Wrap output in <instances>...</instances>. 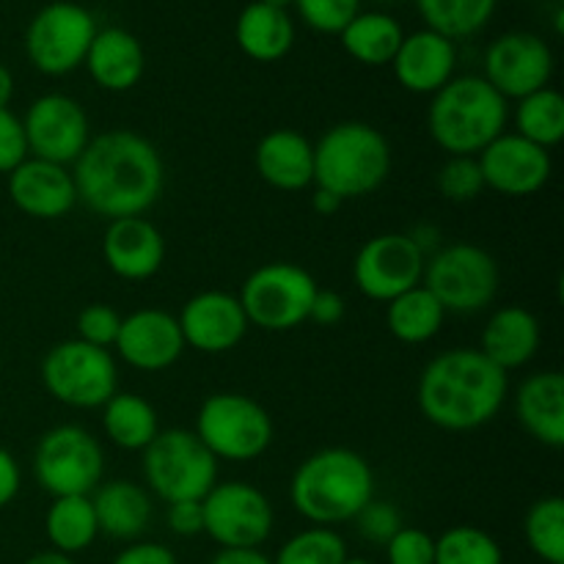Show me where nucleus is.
I'll use <instances>...</instances> for the list:
<instances>
[{"label": "nucleus", "instance_id": "obj_1", "mask_svg": "<svg viewBox=\"0 0 564 564\" xmlns=\"http://www.w3.org/2000/svg\"><path fill=\"white\" fill-rule=\"evenodd\" d=\"M77 202L108 220L135 218L158 204L165 185L158 147L132 130H108L91 138L72 165Z\"/></svg>", "mask_w": 564, "mask_h": 564}, {"label": "nucleus", "instance_id": "obj_2", "mask_svg": "<svg viewBox=\"0 0 564 564\" xmlns=\"http://www.w3.org/2000/svg\"><path fill=\"white\" fill-rule=\"evenodd\" d=\"M510 394L505 369L490 364L477 347L438 352L419 378V411L430 424L449 433L479 430L499 416Z\"/></svg>", "mask_w": 564, "mask_h": 564}, {"label": "nucleus", "instance_id": "obj_3", "mask_svg": "<svg viewBox=\"0 0 564 564\" xmlns=\"http://www.w3.org/2000/svg\"><path fill=\"white\" fill-rule=\"evenodd\" d=\"M375 499L372 466L358 452L330 446L308 455L295 468L290 482V501L312 527L356 521L358 512Z\"/></svg>", "mask_w": 564, "mask_h": 564}, {"label": "nucleus", "instance_id": "obj_4", "mask_svg": "<svg viewBox=\"0 0 564 564\" xmlns=\"http://www.w3.org/2000/svg\"><path fill=\"white\" fill-rule=\"evenodd\" d=\"M510 121V102L482 75L452 77L427 108L430 138L449 158H477Z\"/></svg>", "mask_w": 564, "mask_h": 564}, {"label": "nucleus", "instance_id": "obj_5", "mask_svg": "<svg viewBox=\"0 0 564 564\" xmlns=\"http://www.w3.org/2000/svg\"><path fill=\"white\" fill-rule=\"evenodd\" d=\"M391 174V147L378 127L341 121L314 143V185L341 202L378 191Z\"/></svg>", "mask_w": 564, "mask_h": 564}, {"label": "nucleus", "instance_id": "obj_6", "mask_svg": "<svg viewBox=\"0 0 564 564\" xmlns=\"http://www.w3.org/2000/svg\"><path fill=\"white\" fill-rule=\"evenodd\" d=\"M141 455L149 490L165 505L202 501L218 482V460L191 430H160Z\"/></svg>", "mask_w": 564, "mask_h": 564}, {"label": "nucleus", "instance_id": "obj_7", "mask_svg": "<svg viewBox=\"0 0 564 564\" xmlns=\"http://www.w3.org/2000/svg\"><path fill=\"white\" fill-rule=\"evenodd\" d=\"M422 286L446 314L485 312L499 295V262L474 242L444 246L424 262Z\"/></svg>", "mask_w": 564, "mask_h": 564}, {"label": "nucleus", "instance_id": "obj_8", "mask_svg": "<svg viewBox=\"0 0 564 564\" xmlns=\"http://www.w3.org/2000/svg\"><path fill=\"white\" fill-rule=\"evenodd\" d=\"M196 438L215 460L251 463L273 444V419L248 394L218 391L198 408Z\"/></svg>", "mask_w": 564, "mask_h": 564}, {"label": "nucleus", "instance_id": "obj_9", "mask_svg": "<svg viewBox=\"0 0 564 564\" xmlns=\"http://www.w3.org/2000/svg\"><path fill=\"white\" fill-rule=\"evenodd\" d=\"M317 290L314 275L301 264L268 262L248 275L237 297L248 325L281 334L306 323Z\"/></svg>", "mask_w": 564, "mask_h": 564}, {"label": "nucleus", "instance_id": "obj_10", "mask_svg": "<svg viewBox=\"0 0 564 564\" xmlns=\"http://www.w3.org/2000/svg\"><path fill=\"white\" fill-rule=\"evenodd\" d=\"M42 383L61 405L102 408L119 391V367L110 350L80 339H66L50 347L42 361Z\"/></svg>", "mask_w": 564, "mask_h": 564}, {"label": "nucleus", "instance_id": "obj_11", "mask_svg": "<svg viewBox=\"0 0 564 564\" xmlns=\"http://www.w3.org/2000/svg\"><path fill=\"white\" fill-rule=\"evenodd\" d=\"M99 25L86 6L55 0L42 6L25 28V55L42 75L64 77L83 66Z\"/></svg>", "mask_w": 564, "mask_h": 564}, {"label": "nucleus", "instance_id": "obj_12", "mask_svg": "<svg viewBox=\"0 0 564 564\" xmlns=\"http://www.w3.org/2000/svg\"><path fill=\"white\" fill-rule=\"evenodd\" d=\"M36 482L53 499L61 496H91L102 482L105 452L88 430L77 424H61L39 438L33 452Z\"/></svg>", "mask_w": 564, "mask_h": 564}, {"label": "nucleus", "instance_id": "obj_13", "mask_svg": "<svg viewBox=\"0 0 564 564\" xmlns=\"http://www.w3.org/2000/svg\"><path fill=\"white\" fill-rule=\"evenodd\" d=\"M204 534L220 549H259L273 532V505L268 496L242 479L215 482L202 499Z\"/></svg>", "mask_w": 564, "mask_h": 564}, {"label": "nucleus", "instance_id": "obj_14", "mask_svg": "<svg viewBox=\"0 0 564 564\" xmlns=\"http://www.w3.org/2000/svg\"><path fill=\"white\" fill-rule=\"evenodd\" d=\"M424 257L416 242L402 231L378 235L358 248L352 259V281L369 301L389 303L422 284Z\"/></svg>", "mask_w": 564, "mask_h": 564}, {"label": "nucleus", "instance_id": "obj_15", "mask_svg": "<svg viewBox=\"0 0 564 564\" xmlns=\"http://www.w3.org/2000/svg\"><path fill=\"white\" fill-rule=\"evenodd\" d=\"M22 130H25L28 154L66 169L75 165L91 141L86 110L66 94H44L33 99L22 116Z\"/></svg>", "mask_w": 564, "mask_h": 564}, {"label": "nucleus", "instance_id": "obj_16", "mask_svg": "<svg viewBox=\"0 0 564 564\" xmlns=\"http://www.w3.org/2000/svg\"><path fill=\"white\" fill-rule=\"evenodd\" d=\"M485 80L505 99H523L554 77V53L532 31H507L485 50Z\"/></svg>", "mask_w": 564, "mask_h": 564}, {"label": "nucleus", "instance_id": "obj_17", "mask_svg": "<svg viewBox=\"0 0 564 564\" xmlns=\"http://www.w3.org/2000/svg\"><path fill=\"white\" fill-rule=\"evenodd\" d=\"M485 187L507 198H527L543 191L554 174L549 149L527 141L518 132H501L477 154Z\"/></svg>", "mask_w": 564, "mask_h": 564}, {"label": "nucleus", "instance_id": "obj_18", "mask_svg": "<svg viewBox=\"0 0 564 564\" xmlns=\"http://www.w3.org/2000/svg\"><path fill=\"white\" fill-rule=\"evenodd\" d=\"M176 323H180L185 347L207 352V356L235 350L248 334V317L240 306V297L220 290L193 295L182 306Z\"/></svg>", "mask_w": 564, "mask_h": 564}, {"label": "nucleus", "instance_id": "obj_19", "mask_svg": "<svg viewBox=\"0 0 564 564\" xmlns=\"http://www.w3.org/2000/svg\"><path fill=\"white\" fill-rule=\"evenodd\" d=\"M113 350L127 367L141 372H163L180 361L185 352V339L174 314L163 308H141L121 317Z\"/></svg>", "mask_w": 564, "mask_h": 564}, {"label": "nucleus", "instance_id": "obj_20", "mask_svg": "<svg viewBox=\"0 0 564 564\" xmlns=\"http://www.w3.org/2000/svg\"><path fill=\"white\" fill-rule=\"evenodd\" d=\"M9 198L28 218L55 220L75 209L77 187L66 165L28 158L9 174Z\"/></svg>", "mask_w": 564, "mask_h": 564}, {"label": "nucleus", "instance_id": "obj_21", "mask_svg": "<svg viewBox=\"0 0 564 564\" xmlns=\"http://www.w3.org/2000/svg\"><path fill=\"white\" fill-rule=\"evenodd\" d=\"M102 257L110 273L124 281H147L163 268L165 240L143 215L110 220L102 237Z\"/></svg>", "mask_w": 564, "mask_h": 564}, {"label": "nucleus", "instance_id": "obj_22", "mask_svg": "<svg viewBox=\"0 0 564 564\" xmlns=\"http://www.w3.org/2000/svg\"><path fill=\"white\" fill-rule=\"evenodd\" d=\"M455 66L457 44L430 28L405 33L394 61H391L397 83L405 91L430 94V97L455 77Z\"/></svg>", "mask_w": 564, "mask_h": 564}, {"label": "nucleus", "instance_id": "obj_23", "mask_svg": "<svg viewBox=\"0 0 564 564\" xmlns=\"http://www.w3.org/2000/svg\"><path fill=\"white\" fill-rule=\"evenodd\" d=\"M83 66L102 91H130L147 72V50H143L141 39L127 28H99Z\"/></svg>", "mask_w": 564, "mask_h": 564}, {"label": "nucleus", "instance_id": "obj_24", "mask_svg": "<svg viewBox=\"0 0 564 564\" xmlns=\"http://www.w3.org/2000/svg\"><path fill=\"white\" fill-rule=\"evenodd\" d=\"M257 174L270 187L284 193L306 191L314 185V143L297 130H270L253 152Z\"/></svg>", "mask_w": 564, "mask_h": 564}, {"label": "nucleus", "instance_id": "obj_25", "mask_svg": "<svg viewBox=\"0 0 564 564\" xmlns=\"http://www.w3.org/2000/svg\"><path fill=\"white\" fill-rule=\"evenodd\" d=\"M521 427L551 449L564 446V378L556 369L529 375L516 394Z\"/></svg>", "mask_w": 564, "mask_h": 564}, {"label": "nucleus", "instance_id": "obj_26", "mask_svg": "<svg viewBox=\"0 0 564 564\" xmlns=\"http://www.w3.org/2000/svg\"><path fill=\"white\" fill-rule=\"evenodd\" d=\"M540 339V319L529 308L505 306L485 323L479 352L510 375L512 369L527 367L538 356Z\"/></svg>", "mask_w": 564, "mask_h": 564}, {"label": "nucleus", "instance_id": "obj_27", "mask_svg": "<svg viewBox=\"0 0 564 564\" xmlns=\"http://www.w3.org/2000/svg\"><path fill=\"white\" fill-rule=\"evenodd\" d=\"M97 516L99 534L113 540H138L152 523V499L147 488L130 479H110L88 496Z\"/></svg>", "mask_w": 564, "mask_h": 564}, {"label": "nucleus", "instance_id": "obj_28", "mask_svg": "<svg viewBox=\"0 0 564 564\" xmlns=\"http://www.w3.org/2000/svg\"><path fill=\"white\" fill-rule=\"evenodd\" d=\"M235 42L257 64H273L295 44V22L290 11L251 0L235 22Z\"/></svg>", "mask_w": 564, "mask_h": 564}, {"label": "nucleus", "instance_id": "obj_29", "mask_svg": "<svg viewBox=\"0 0 564 564\" xmlns=\"http://www.w3.org/2000/svg\"><path fill=\"white\" fill-rule=\"evenodd\" d=\"M341 47L364 66H386L394 61L405 31L389 11H358L339 33Z\"/></svg>", "mask_w": 564, "mask_h": 564}, {"label": "nucleus", "instance_id": "obj_30", "mask_svg": "<svg viewBox=\"0 0 564 564\" xmlns=\"http://www.w3.org/2000/svg\"><path fill=\"white\" fill-rule=\"evenodd\" d=\"M102 430L113 446L124 452H143L160 433L152 402L132 391H116L102 405Z\"/></svg>", "mask_w": 564, "mask_h": 564}, {"label": "nucleus", "instance_id": "obj_31", "mask_svg": "<svg viewBox=\"0 0 564 564\" xmlns=\"http://www.w3.org/2000/svg\"><path fill=\"white\" fill-rule=\"evenodd\" d=\"M446 312L422 284L386 303V325L402 345H424L444 328Z\"/></svg>", "mask_w": 564, "mask_h": 564}, {"label": "nucleus", "instance_id": "obj_32", "mask_svg": "<svg viewBox=\"0 0 564 564\" xmlns=\"http://www.w3.org/2000/svg\"><path fill=\"white\" fill-rule=\"evenodd\" d=\"M44 532H47L53 551H58V554L75 556L91 549L94 540L99 538L91 499L88 496H61V499H53L47 518H44Z\"/></svg>", "mask_w": 564, "mask_h": 564}, {"label": "nucleus", "instance_id": "obj_33", "mask_svg": "<svg viewBox=\"0 0 564 564\" xmlns=\"http://www.w3.org/2000/svg\"><path fill=\"white\" fill-rule=\"evenodd\" d=\"M496 6L499 0H416L424 25L455 44L482 31L494 20Z\"/></svg>", "mask_w": 564, "mask_h": 564}, {"label": "nucleus", "instance_id": "obj_34", "mask_svg": "<svg viewBox=\"0 0 564 564\" xmlns=\"http://www.w3.org/2000/svg\"><path fill=\"white\" fill-rule=\"evenodd\" d=\"M516 132L538 147L551 149L564 138V97L545 86L529 97L518 99Z\"/></svg>", "mask_w": 564, "mask_h": 564}, {"label": "nucleus", "instance_id": "obj_35", "mask_svg": "<svg viewBox=\"0 0 564 564\" xmlns=\"http://www.w3.org/2000/svg\"><path fill=\"white\" fill-rule=\"evenodd\" d=\"M523 534L532 554L545 564H564V499L543 496L534 501L523 521Z\"/></svg>", "mask_w": 564, "mask_h": 564}, {"label": "nucleus", "instance_id": "obj_36", "mask_svg": "<svg viewBox=\"0 0 564 564\" xmlns=\"http://www.w3.org/2000/svg\"><path fill=\"white\" fill-rule=\"evenodd\" d=\"M347 560V543L336 529L308 527L281 545L273 564H345Z\"/></svg>", "mask_w": 564, "mask_h": 564}, {"label": "nucleus", "instance_id": "obj_37", "mask_svg": "<svg viewBox=\"0 0 564 564\" xmlns=\"http://www.w3.org/2000/svg\"><path fill=\"white\" fill-rule=\"evenodd\" d=\"M435 564H505V554L482 529L452 527L435 540Z\"/></svg>", "mask_w": 564, "mask_h": 564}, {"label": "nucleus", "instance_id": "obj_38", "mask_svg": "<svg viewBox=\"0 0 564 564\" xmlns=\"http://www.w3.org/2000/svg\"><path fill=\"white\" fill-rule=\"evenodd\" d=\"M435 185H438V193L446 202L468 204L479 198L485 191V180L477 158H449L441 165Z\"/></svg>", "mask_w": 564, "mask_h": 564}, {"label": "nucleus", "instance_id": "obj_39", "mask_svg": "<svg viewBox=\"0 0 564 564\" xmlns=\"http://www.w3.org/2000/svg\"><path fill=\"white\" fill-rule=\"evenodd\" d=\"M312 31L339 36L347 22L361 11V0H295L292 3Z\"/></svg>", "mask_w": 564, "mask_h": 564}, {"label": "nucleus", "instance_id": "obj_40", "mask_svg": "<svg viewBox=\"0 0 564 564\" xmlns=\"http://www.w3.org/2000/svg\"><path fill=\"white\" fill-rule=\"evenodd\" d=\"M121 314L108 303H91L77 314V339L91 347L110 350L119 339Z\"/></svg>", "mask_w": 564, "mask_h": 564}, {"label": "nucleus", "instance_id": "obj_41", "mask_svg": "<svg viewBox=\"0 0 564 564\" xmlns=\"http://www.w3.org/2000/svg\"><path fill=\"white\" fill-rule=\"evenodd\" d=\"M352 523H356L358 534H361L364 540H369V543L375 545H383L386 549V543L402 529V516L394 505H389V501L372 499L361 512H358Z\"/></svg>", "mask_w": 564, "mask_h": 564}, {"label": "nucleus", "instance_id": "obj_42", "mask_svg": "<svg viewBox=\"0 0 564 564\" xmlns=\"http://www.w3.org/2000/svg\"><path fill=\"white\" fill-rule=\"evenodd\" d=\"M389 564H435V538L424 529L402 527L386 543Z\"/></svg>", "mask_w": 564, "mask_h": 564}, {"label": "nucleus", "instance_id": "obj_43", "mask_svg": "<svg viewBox=\"0 0 564 564\" xmlns=\"http://www.w3.org/2000/svg\"><path fill=\"white\" fill-rule=\"evenodd\" d=\"M28 160V141L22 119L11 108H0V174H11Z\"/></svg>", "mask_w": 564, "mask_h": 564}, {"label": "nucleus", "instance_id": "obj_44", "mask_svg": "<svg viewBox=\"0 0 564 564\" xmlns=\"http://www.w3.org/2000/svg\"><path fill=\"white\" fill-rule=\"evenodd\" d=\"M169 529L180 538L204 534V507L202 501H176L169 505Z\"/></svg>", "mask_w": 564, "mask_h": 564}, {"label": "nucleus", "instance_id": "obj_45", "mask_svg": "<svg viewBox=\"0 0 564 564\" xmlns=\"http://www.w3.org/2000/svg\"><path fill=\"white\" fill-rule=\"evenodd\" d=\"M110 564H180L176 554L163 543H132L116 554Z\"/></svg>", "mask_w": 564, "mask_h": 564}, {"label": "nucleus", "instance_id": "obj_46", "mask_svg": "<svg viewBox=\"0 0 564 564\" xmlns=\"http://www.w3.org/2000/svg\"><path fill=\"white\" fill-rule=\"evenodd\" d=\"M345 297L339 295V292L334 290H317V295H314V303H312V312H308V319L317 325H323V328H334V325H339L341 319H345Z\"/></svg>", "mask_w": 564, "mask_h": 564}, {"label": "nucleus", "instance_id": "obj_47", "mask_svg": "<svg viewBox=\"0 0 564 564\" xmlns=\"http://www.w3.org/2000/svg\"><path fill=\"white\" fill-rule=\"evenodd\" d=\"M20 488H22L20 466H17L14 455L0 446V510H3V507H9L11 501L17 499Z\"/></svg>", "mask_w": 564, "mask_h": 564}, {"label": "nucleus", "instance_id": "obj_48", "mask_svg": "<svg viewBox=\"0 0 564 564\" xmlns=\"http://www.w3.org/2000/svg\"><path fill=\"white\" fill-rule=\"evenodd\" d=\"M209 564H273L259 549H220Z\"/></svg>", "mask_w": 564, "mask_h": 564}, {"label": "nucleus", "instance_id": "obj_49", "mask_svg": "<svg viewBox=\"0 0 564 564\" xmlns=\"http://www.w3.org/2000/svg\"><path fill=\"white\" fill-rule=\"evenodd\" d=\"M341 204H345V202H341L339 196H334V193L323 191V187H317V191H314V196H312L314 213L323 215V218H330V215L339 213Z\"/></svg>", "mask_w": 564, "mask_h": 564}, {"label": "nucleus", "instance_id": "obj_50", "mask_svg": "<svg viewBox=\"0 0 564 564\" xmlns=\"http://www.w3.org/2000/svg\"><path fill=\"white\" fill-rule=\"evenodd\" d=\"M11 99H14V75L9 66L0 64V108H9Z\"/></svg>", "mask_w": 564, "mask_h": 564}, {"label": "nucleus", "instance_id": "obj_51", "mask_svg": "<svg viewBox=\"0 0 564 564\" xmlns=\"http://www.w3.org/2000/svg\"><path fill=\"white\" fill-rule=\"evenodd\" d=\"M22 564H77L75 560H72V556H66V554H58V551H42V554H33V556H28L25 562Z\"/></svg>", "mask_w": 564, "mask_h": 564}, {"label": "nucleus", "instance_id": "obj_52", "mask_svg": "<svg viewBox=\"0 0 564 564\" xmlns=\"http://www.w3.org/2000/svg\"><path fill=\"white\" fill-rule=\"evenodd\" d=\"M259 3H264V6H273V9H290L292 3H295V0H259Z\"/></svg>", "mask_w": 564, "mask_h": 564}, {"label": "nucleus", "instance_id": "obj_53", "mask_svg": "<svg viewBox=\"0 0 564 564\" xmlns=\"http://www.w3.org/2000/svg\"><path fill=\"white\" fill-rule=\"evenodd\" d=\"M345 564H372V562H367V560H347Z\"/></svg>", "mask_w": 564, "mask_h": 564}]
</instances>
